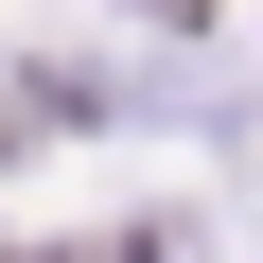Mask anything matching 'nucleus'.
Here are the masks:
<instances>
[{
    "mask_svg": "<svg viewBox=\"0 0 263 263\" xmlns=\"http://www.w3.org/2000/svg\"><path fill=\"white\" fill-rule=\"evenodd\" d=\"M141 18H211V0H141Z\"/></svg>",
    "mask_w": 263,
    "mask_h": 263,
    "instance_id": "1",
    "label": "nucleus"
}]
</instances>
